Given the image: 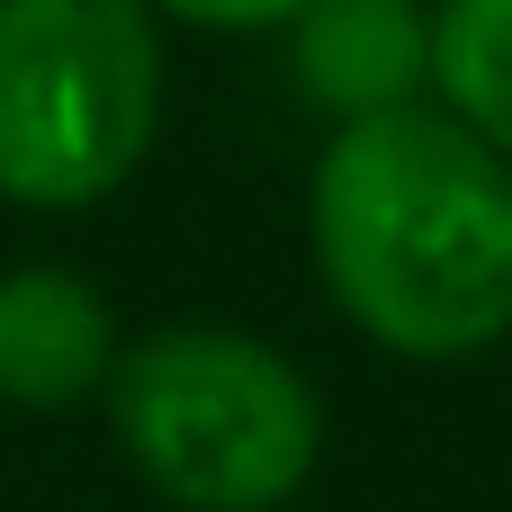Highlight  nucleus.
<instances>
[{"mask_svg": "<svg viewBox=\"0 0 512 512\" xmlns=\"http://www.w3.org/2000/svg\"><path fill=\"white\" fill-rule=\"evenodd\" d=\"M315 270L396 360H477L512 333V162L450 108L342 117L315 162Z\"/></svg>", "mask_w": 512, "mask_h": 512, "instance_id": "1", "label": "nucleus"}, {"mask_svg": "<svg viewBox=\"0 0 512 512\" xmlns=\"http://www.w3.org/2000/svg\"><path fill=\"white\" fill-rule=\"evenodd\" d=\"M162 135L153 0H0V198L63 216L135 180Z\"/></svg>", "mask_w": 512, "mask_h": 512, "instance_id": "3", "label": "nucleus"}, {"mask_svg": "<svg viewBox=\"0 0 512 512\" xmlns=\"http://www.w3.org/2000/svg\"><path fill=\"white\" fill-rule=\"evenodd\" d=\"M108 369H117V315L81 270L63 261L0 270V405L63 414L99 396Z\"/></svg>", "mask_w": 512, "mask_h": 512, "instance_id": "4", "label": "nucleus"}, {"mask_svg": "<svg viewBox=\"0 0 512 512\" xmlns=\"http://www.w3.org/2000/svg\"><path fill=\"white\" fill-rule=\"evenodd\" d=\"M306 0H153V18H180V27H225V36H261V27H288Z\"/></svg>", "mask_w": 512, "mask_h": 512, "instance_id": "7", "label": "nucleus"}, {"mask_svg": "<svg viewBox=\"0 0 512 512\" xmlns=\"http://www.w3.org/2000/svg\"><path fill=\"white\" fill-rule=\"evenodd\" d=\"M288 81L324 117H378L432 90L423 0H306L288 18Z\"/></svg>", "mask_w": 512, "mask_h": 512, "instance_id": "5", "label": "nucleus"}, {"mask_svg": "<svg viewBox=\"0 0 512 512\" xmlns=\"http://www.w3.org/2000/svg\"><path fill=\"white\" fill-rule=\"evenodd\" d=\"M108 423L126 468L180 512H279L324 459L315 378L234 324H162L126 342Z\"/></svg>", "mask_w": 512, "mask_h": 512, "instance_id": "2", "label": "nucleus"}, {"mask_svg": "<svg viewBox=\"0 0 512 512\" xmlns=\"http://www.w3.org/2000/svg\"><path fill=\"white\" fill-rule=\"evenodd\" d=\"M432 90L512 162V0H441L432 9Z\"/></svg>", "mask_w": 512, "mask_h": 512, "instance_id": "6", "label": "nucleus"}]
</instances>
